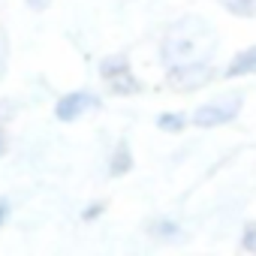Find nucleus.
<instances>
[{"instance_id": "f257e3e1", "label": "nucleus", "mask_w": 256, "mask_h": 256, "mask_svg": "<svg viewBox=\"0 0 256 256\" xmlns=\"http://www.w3.org/2000/svg\"><path fill=\"white\" fill-rule=\"evenodd\" d=\"M217 52V34L202 18H181L169 28L163 40V60L169 66H187V64H208Z\"/></svg>"}, {"instance_id": "f03ea898", "label": "nucleus", "mask_w": 256, "mask_h": 256, "mask_svg": "<svg viewBox=\"0 0 256 256\" xmlns=\"http://www.w3.org/2000/svg\"><path fill=\"white\" fill-rule=\"evenodd\" d=\"M100 72H102V78L108 82V88H112V94H139L142 90V84H139V78L130 72V66H126V60L124 58H106L102 64H100Z\"/></svg>"}, {"instance_id": "7ed1b4c3", "label": "nucleus", "mask_w": 256, "mask_h": 256, "mask_svg": "<svg viewBox=\"0 0 256 256\" xmlns=\"http://www.w3.org/2000/svg\"><path fill=\"white\" fill-rule=\"evenodd\" d=\"M238 112H241V96L235 94V96H223V100H214V102L202 106V108L193 114V120H196L199 126H220V124L235 120Z\"/></svg>"}, {"instance_id": "20e7f679", "label": "nucleus", "mask_w": 256, "mask_h": 256, "mask_svg": "<svg viewBox=\"0 0 256 256\" xmlns=\"http://www.w3.org/2000/svg\"><path fill=\"white\" fill-rule=\"evenodd\" d=\"M211 66L208 64H187V66H172L169 72V84L175 90H196L205 82H211Z\"/></svg>"}, {"instance_id": "39448f33", "label": "nucleus", "mask_w": 256, "mask_h": 256, "mask_svg": "<svg viewBox=\"0 0 256 256\" xmlns=\"http://www.w3.org/2000/svg\"><path fill=\"white\" fill-rule=\"evenodd\" d=\"M94 108H100V96L96 94H70V96H64L58 102L54 114L60 120H76V118H82L84 112H94Z\"/></svg>"}, {"instance_id": "423d86ee", "label": "nucleus", "mask_w": 256, "mask_h": 256, "mask_svg": "<svg viewBox=\"0 0 256 256\" xmlns=\"http://www.w3.org/2000/svg\"><path fill=\"white\" fill-rule=\"evenodd\" d=\"M250 72H256V46H253V48H247V52H241V54L229 64V70H226V76H229V78L250 76Z\"/></svg>"}, {"instance_id": "0eeeda50", "label": "nucleus", "mask_w": 256, "mask_h": 256, "mask_svg": "<svg viewBox=\"0 0 256 256\" xmlns=\"http://www.w3.org/2000/svg\"><path fill=\"white\" fill-rule=\"evenodd\" d=\"M220 4L238 18H253L256 16V0H220Z\"/></svg>"}, {"instance_id": "6e6552de", "label": "nucleus", "mask_w": 256, "mask_h": 256, "mask_svg": "<svg viewBox=\"0 0 256 256\" xmlns=\"http://www.w3.org/2000/svg\"><path fill=\"white\" fill-rule=\"evenodd\" d=\"M133 166V160H130V151L126 148H118V154H114V160H112V166H108V172L112 175H124L126 169Z\"/></svg>"}, {"instance_id": "1a4fd4ad", "label": "nucleus", "mask_w": 256, "mask_h": 256, "mask_svg": "<svg viewBox=\"0 0 256 256\" xmlns=\"http://www.w3.org/2000/svg\"><path fill=\"white\" fill-rule=\"evenodd\" d=\"M157 126H160V130H181L184 118L181 114H163V118H157Z\"/></svg>"}, {"instance_id": "9d476101", "label": "nucleus", "mask_w": 256, "mask_h": 256, "mask_svg": "<svg viewBox=\"0 0 256 256\" xmlns=\"http://www.w3.org/2000/svg\"><path fill=\"white\" fill-rule=\"evenodd\" d=\"M241 244H244V250L256 253V223H247V226H244V238H241Z\"/></svg>"}, {"instance_id": "9b49d317", "label": "nucleus", "mask_w": 256, "mask_h": 256, "mask_svg": "<svg viewBox=\"0 0 256 256\" xmlns=\"http://www.w3.org/2000/svg\"><path fill=\"white\" fill-rule=\"evenodd\" d=\"M6 72V36H4V30H0V76Z\"/></svg>"}, {"instance_id": "f8f14e48", "label": "nucleus", "mask_w": 256, "mask_h": 256, "mask_svg": "<svg viewBox=\"0 0 256 256\" xmlns=\"http://www.w3.org/2000/svg\"><path fill=\"white\" fill-rule=\"evenodd\" d=\"M151 229H154V235H172V232H178V226H172V223H154Z\"/></svg>"}, {"instance_id": "ddd939ff", "label": "nucleus", "mask_w": 256, "mask_h": 256, "mask_svg": "<svg viewBox=\"0 0 256 256\" xmlns=\"http://www.w3.org/2000/svg\"><path fill=\"white\" fill-rule=\"evenodd\" d=\"M6 214H10V202H6V199H0V226H4Z\"/></svg>"}, {"instance_id": "4468645a", "label": "nucleus", "mask_w": 256, "mask_h": 256, "mask_svg": "<svg viewBox=\"0 0 256 256\" xmlns=\"http://www.w3.org/2000/svg\"><path fill=\"white\" fill-rule=\"evenodd\" d=\"M48 4H52V0H28V6H30V10H46Z\"/></svg>"}, {"instance_id": "2eb2a0df", "label": "nucleus", "mask_w": 256, "mask_h": 256, "mask_svg": "<svg viewBox=\"0 0 256 256\" xmlns=\"http://www.w3.org/2000/svg\"><path fill=\"white\" fill-rule=\"evenodd\" d=\"M4 151H6V136L0 133V154H4Z\"/></svg>"}]
</instances>
